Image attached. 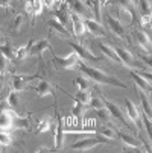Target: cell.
Returning <instances> with one entry per match:
<instances>
[{"instance_id": "obj_1", "label": "cell", "mask_w": 152, "mask_h": 153, "mask_svg": "<svg viewBox=\"0 0 152 153\" xmlns=\"http://www.w3.org/2000/svg\"><path fill=\"white\" fill-rule=\"evenodd\" d=\"M78 67H79V70H81L85 76H88L94 83H103V85L119 86V88H126V85H125L123 82H120L119 79L113 77L111 74L103 73L102 70H99V68H96V67H88V65H85L82 61L78 64Z\"/></svg>"}, {"instance_id": "obj_2", "label": "cell", "mask_w": 152, "mask_h": 153, "mask_svg": "<svg viewBox=\"0 0 152 153\" xmlns=\"http://www.w3.org/2000/svg\"><path fill=\"white\" fill-rule=\"evenodd\" d=\"M106 141L108 140L102 135H97V137H93V138H84V140H79L75 144H72L70 150H73V152H88V150H93L96 146L103 144Z\"/></svg>"}, {"instance_id": "obj_3", "label": "cell", "mask_w": 152, "mask_h": 153, "mask_svg": "<svg viewBox=\"0 0 152 153\" xmlns=\"http://www.w3.org/2000/svg\"><path fill=\"white\" fill-rule=\"evenodd\" d=\"M79 62H81V58L75 50L66 56H55L53 58V65L59 70H70V68L76 67Z\"/></svg>"}, {"instance_id": "obj_4", "label": "cell", "mask_w": 152, "mask_h": 153, "mask_svg": "<svg viewBox=\"0 0 152 153\" xmlns=\"http://www.w3.org/2000/svg\"><path fill=\"white\" fill-rule=\"evenodd\" d=\"M17 112L15 109H2V114H0V129L2 132H9L12 127H15L14 121H15Z\"/></svg>"}, {"instance_id": "obj_5", "label": "cell", "mask_w": 152, "mask_h": 153, "mask_svg": "<svg viewBox=\"0 0 152 153\" xmlns=\"http://www.w3.org/2000/svg\"><path fill=\"white\" fill-rule=\"evenodd\" d=\"M67 3L70 5V9L73 11V12H76L78 15H81L82 18H93L91 17V14H93V11H91V8L87 5V2L85 0H67Z\"/></svg>"}, {"instance_id": "obj_6", "label": "cell", "mask_w": 152, "mask_h": 153, "mask_svg": "<svg viewBox=\"0 0 152 153\" xmlns=\"http://www.w3.org/2000/svg\"><path fill=\"white\" fill-rule=\"evenodd\" d=\"M133 36H134V39L137 41L139 47H140L145 53H151V52H152V41H151L149 35H148L145 30H142V29H133Z\"/></svg>"}, {"instance_id": "obj_7", "label": "cell", "mask_w": 152, "mask_h": 153, "mask_svg": "<svg viewBox=\"0 0 152 153\" xmlns=\"http://www.w3.org/2000/svg\"><path fill=\"white\" fill-rule=\"evenodd\" d=\"M53 14H55V18H58L67 29H69V26H72V9L67 2H61L59 8Z\"/></svg>"}, {"instance_id": "obj_8", "label": "cell", "mask_w": 152, "mask_h": 153, "mask_svg": "<svg viewBox=\"0 0 152 153\" xmlns=\"http://www.w3.org/2000/svg\"><path fill=\"white\" fill-rule=\"evenodd\" d=\"M125 105H126V117L131 120L133 123H134V126L137 127V129H142V123H140V109L129 100V99H126V102H125Z\"/></svg>"}, {"instance_id": "obj_9", "label": "cell", "mask_w": 152, "mask_h": 153, "mask_svg": "<svg viewBox=\"0 0 152 153\" xmlns=\"http://www.w3.org/2000/svg\"><path fill=\"white\" fill-rule=\"evenodd\" d=\"M72 32L76 38H81L85 32H87V26H85V18H82L81 15H78L76 12L72 11Z\"/></svg>"}, {"instance_id": "obj_10", "label": "cell", "mask_w": 152, "mask_h": 153, "mask_svg": "<svg viewBox=\"0 0 152 153\" xmlns=\"http://www.w3.org/2000/svg\"><path fill=\"white\" fill-rule=\"evenodd\" d=\"M49 27H50V33H55L56 36H61V38H69L70 36V32L69 29L64 26L58 18H52L49 20Z\"/></svg>"}, {"instance_id": "obj_11", "label": "cell", "mask_w": 152, "mask_h": 153, "mask_svg": "<svg viewBox=\"0 0 152 153\" xmlns=\"http://www.w3.org/2000/svg\"><path fill=\"white\" fill-rule=\"evenodd\" d=\"M113 9L117 14L116 18L119 21H122L123 25H128V23H131V21H133V14L134 12L131 9H128V8H125L122 5H116V3H113Z\"/></svg>"}, {"instance_id": "obj_12", "label": "cell", "mask_w": 152, "mask_h": 153, "mask_svg": "<svg viewBox=\"0 0 152 153\" xmlns=\"http://www.w3.org/2000/svg\"><path fill=\"white\" fill-rule=\"evenodd\" d=\"M106 23H108V27H110L114 35H117L119 38H125V26L122 21H119L116 17H113L111 14H106Z\"/></svg>"}, {"instance_id": "obj_13", "label": "cell", "mask_w": 152, "mask_h": 153, "mask_svg": "<svg viewBox=\"0 0 152 153\" xmlns=\"http://www.w3.org/2000/svg\"><path fill=\"white\" fill-rule=\"evenodd\" d=\"M85 26H87V30H88L93 36H96V38L105 36V29L100 25V21H97L94 18H87L85 20Z\"/></svg>"}, {"instance_id": "obj_14", "label": "cell", "mask_w": 152, "mask_h": 153, "mask_svg": "<svg viewBox=\"0 0 152 153\" xmlns=\"http://www.w3.org/2000/svg\"><path fill=\"white\" fill-rule=\"evenodd\" d=\"M70 46H72V49L79 55L81 61H97V59H99L96 55H93L88 49H87L85 46H82V44H78V42H70Z\"/></svg>"}, {"instance_id": "obj_15", "label": "cell", "mask_w": 152, "mask_h": 153, "mask_svg": "<svg viewBox=\"0 0 152 153\" xmlns=\"http://www.w3.org/2000/svg\"><path fill=\"white\" fill-rule=\"evenodd\" d=\"M105 106L110 109V112H111V115L114 117V118H117L123 126H126V127H129V123H128V120L129 118H126L125 115H123V112L120 111V108L117 106V105H114V103H111V102H105Z\"/></svg>"}, {"instance_id": "obj_16", "label": "cell", "mask_w": 152, "mask_h": 153, "mask_svg": "<svg viewBox=\"0 0 152 153\" xmlns=\"http://www.w3.org/2000/svg\"><path fill=\"white\" fill-rule=\"evenodd\" d=\"M34 79V76H25V74H14L12 76V90L15 91H21L26 88L28 82Z\"/></svg>"}, {"instance_id": "obj_17", "label": "cell", "mask_w": 152, "mask_h": 153, "mask_svg": "<svg viewBox=\"0 0 152 153\" xmlns=\"http://www.w3.org/2000/svg\"><path fill=\"white\" fill-rule=\"evenodd\" d=\"M116 52H117V55H119V58H120V61H122L123 65H126V67H129V68H136V67H137V64H136L133 55L129 53L128 50H125V49H122V47H117Z\"/></svg>"}, {"instance_id": "obj_18", "label": "cell", "mask_w": 152, "mask_h": 153, "mask_svg": "<svg viewBox=\"0 0 152 153\" xmlns=\"http://www.w3.org/2000/svg\"><path fill=\"white\" fill-rule=\"evenodd\" d=\"M119 137H120V140L123 141V144L126 146V147H129V149H134V150H140V146H142V143L134 137V135H129V134H125V132H119Z\"/></svg>"}, {"instance_id": "obj_19", "label": "cell", "mask_w": 152, "mask_h": 153, "mask_svg": "<svg viewBox=\"0 0 152 153\" xmlns=\"http://www.w3.org/2000/svg\"><path fill=\"white\" fill-rule=\"evenodd\" d=\"M35 91H37V94H38L40 97L50 96V94H53V86H52V83H50V82H47V80L43 79V80H40V82L37 83Z\"/></svg>"}, {"instance_id": "obj_20", "label": "cell", "mask_w": 152, "mask_h": 153, "mask_svg": "<svg viewBox=\"0 0 152 153\" xmlns=\"http://www.w3.org/2000/svg\"><path fill=\"white\" fill-rule=\"evenodd\" d=\"M131 76H133L134 82L137 83V86H139L140 90H143L145 93H151V91H152L149 80H148L146 77H143V76H142L140 73H137V71H131Z\"/></svg>"}, {"instance_id": "obj_21", "label": "cell", "mask_w": 152, "mask_h": 153, "mask_svg": "<svg viewBox=\"0 0 152 153\" xmlns=\"http://www.w3.org/2000/svg\"><path fill=\"white\" fill-rule=\"evenodd\" d=\"M139 97H140V108H142L143 114H146L148 117L152 118V106H151V103H149V100H148L146 93H145L143 90H140V88H139Z\"/></svg>"}, {"instance_id": "obj_22", "label": "cell", "mask_w": 152, "mask_h": 153, "mask_svg": "<svg viewBox=\"0 0 152 153\" xmlns=\"http://www.w3.org/2000/svg\"><path fill=\"white\" fill-rule=\"evenodd\" d=\"M99 49L102 50V53H103V55H105L106 58H110V59H111L113 62H122L114 47L108 46V44H103V42H99Z\"/></svg>"}, {"instance_id": "obj_23", "label": "cell", "mask_w": 152, "mask_h": 153, "mask_svg": "<svg viewBox=\"0 0 152 153\" xmlns=\"http://www.w3.org/2000/svg\"><path fill=\"white\" fill-rule=\"evenodd\" d=\"M56 118H58V126H56V132H55V147L61 149L64 144V130H62V118L58 112H56Z\"/></svg>"}, {"instance_id": "obj_24", "label": "cell", "mask_w": 152, "mask_h": 153, "mask_svg": "<svg viewBox=\"0 0 152 153\" xmlns=\"http://www.w3.org/2000/svg\"><path fill=\"white\" fill-rule=\"evenodd\" d=\"M93 96L90 93V90H78V93L75 94V100L79 102L81 105H90Z\"/></svg>"}, {"instance_id": "obj_25", "label": "cell", "mask_w": 152, "mask_h": 153, "mask_svg": "<svg viewBox=\"0 0 152 153\" xmlns=\"http://www.w3.org/2000/svg\"><path fill=\"white\" fill-rule=\"evenodd\" d=\"M47 49H50L49 41L47 39H40V41H37L35 44L32 46V49L29 52H31V55H40V53H43V52L47 50Z\"/></svg>"}, {"instance_id": "obj_26", "label": "cell", "mask_w": 152, "mask_h": 153, "mask_svg": "<svg viewBox=\"0 0 152 153\" xmlns=\"http://www.w3.org/2000/svg\"><path fill=\"white\" fill-rule=\"evenodd\" d=\"M91 79L88 77V76H79V77H76L75 79V86L78 90H90V86H91Z\"/></svg>"}, {"instance_id": "obj_27", "label": "cell", "mask_w": 152, "mask_h": 153, "mask_svg": "<svg viewBox=\"0 0 152 153\" xmlns=\"http://www.w3.org/2000/svg\"><path fill=\"white\" fill-rule=\"evenodd\" d=\"M94 14V20L100 21V6H102V0H85Z\"/></svg>"}, {"instance_id": "obj_28", "label": "cell", "mask_w": 152, "mask_h": 153, "mask_svg": "<svg viewBox=\"0 0 152 153\" xmlns=\"http://www.w3.org/2000/svg\"><path fill=\"white\" fill-rule=\"evenodd\" d=\"M139 5H140V17H151L152 15L151 0H139Z\"/></svg>"}, {"instance_id": "obj_29", "label": "cell", "mask_w": 152, "mask_h": 153, "mask_svg": "<svg viewBox=\"0 0 152 153\" xmlns=\"http://www.w3.org/2000/svg\"><path fill=\"white\" fill-rule=\"evenodd\" d=\"M97 134L102 135V137H105L106 140H114V138L117 137L116 130H114L113 127H110V126H102V127H99V129H97Z\"/></svg>"}, {"instance_id": "obj_30", "label": "cell", "mask_w": 152, "mask_h": 153, "mask_svg": "<svg viewBox=\"0 0 152 153\" xmlns=\"http://www.w3.org/2000/svg\"><path fill=\"white\" fill-rule=\"evenodd\" d=\"M50 129V118L44 117L38 121V127H37V134H46L47 130Z\"/></svg>"}, {"instance_id": "obj_31", "label": "cell", "mask_w": 152, "mask_h": 153, "mask_svg": "<svg viewBox=\"0 0 152 153\" xmlns=\"http://www.w3.org/2000/svg\"><path fill=\"white\" fill-rule=\"evenodd\" d=\"M29 55H31V52H29V49L26 46L15 49V59H18V61H25Z\"/></svg>"}, {"instance_id": "obj_32", "label": "cell", "mask_w": 152, "mask_h": 153, "mask_svg": "<svg viewBox=\"0 0 152 153\" xmlns=\"http://www.w3.org/2000/svg\"><path fill=\"white\" fill-rule=\"evenodd\" d=\"M8 100H9V103H11V106L15 109H18V106H20V100H18V91H15V90H12L11 93H9V96H8Z\"/></svg>"}, {"instance_id": "obj_33", "label": "cell", "mask_w": 152, "mask_h": 153, "mask_svg": "<svg viewBox=\"0 0 152 153\" xmlns=\"http://www.w3.org/2000/svg\"><path fill=\"white\" fill-rule=\"evenodd\" d=\"M0 50H2V55H3V56H6L8 59H11V61H12V59H15V50H12L9 44L6 46L5 42H3L2 47H0Z\"/></svg>"}, {"instance_id": "obj_34", "label": "cell", "mask_w": 152, "mask_h": 153, "mask_svg": "<svg viewBox=\"0 0 152 153\" xmlns=\"http://www.w3.org/2000/svg\"><path fill=\"white\" fill-rule=\"evenodd\" d=\"M111 2L116 3V5H122V6H125L128 9H131L133 12L136 9V0H111Z\"/></svg>"}, {"instance_id": "obj_35", "label": "cell", "mask_w": 152, "mask_h": 153, "mask_svg": "<svg viewBox=\"0 0 152 153\" xmlns=\"http://www.w3.org/2000/svg\"><path fill=\"white\" fill-rule=\"evenodd\" d=\"M14 124H15V127H18V129H29V120H28L26 117H18V115H17Z\"/></svg>"}, {"instance_id": "obj_36", "label": "cell", "mask_w": 152, "mask_h": 153, "mask_svg": "<svg viewBox=\"0 0 152 153\" xmlns=\"http://www.w3.org/2000/svg\"><path fill=\"white\" fill-rule=\"evenodd\" d=\"M23 23H25V15L23 14H18L15 17V20H14V32H20Z\"/></svg>"}, {"instance_id": "obj_37", "label": "cell", "mask_w": 152, "mask_h": 153, "mask_svg": "<svg viewBox=\"0 0 152 153\" xmlns=\"http://www.w3.org/2000/svg\"><path fill=\"white\" fill-rule=\"evenodd\" d=\"M96 112H97V117L100 120H103V121H108V120H110V117H111V112H110V109H108L106 106L102 108V109H97Z\"/></svg>"}, {"instance_id": "obj_38", "label": "cell", "mask_w": 152, "mask_h": 153, "mask_svg": "<svg viewBox=\"0 0 152 153\" xmlns=\"http://www.w3.org/2000/svg\"><path fill=\"white\" fill-rule=\"evenodd\" d=\"M43 2V5H44L47 9H58L59 8V5H61V0H41Z\"/></svg>"}, {"instance_id": "obj_39", "label": "cell", "mask_w": 152, "mask_h": 153, "mask_svg": "<svg viewBox=\"0 0 152 153\" xmlns=\"http://www.w3.org/2000/svg\"><path fill=\"white\" fill-rule=\"evenodd\" d=\"M43 8H44V5H43L41 0H32V9H34V15H40L43 12Z\"/></svg>"}, {"instance_id": "obj_40", "label": "cell", "mask_w": 152, "mask_h": 153, "mask_svg": "<svg viewBox=\"0 0 152 153\" xmlns=\"http://www.w3.org/2000/svg\"><path fill=\"white\" fill-rule=\"evenodd\" d=\"M143 121H145V126H146V130H148V137L152 141V118L148 117L146 114H143Z\"/></svg>"}, {"instance_id": "obj_41", "label": "cell", "mask_w": 152, "mask_h": 153, "mask_svg": "<svg viewBox=\"0 0 152 153\" xmlns=\"http://www.w3.org/2000/svg\"><path fill=\"white\" fill-rule=\"evenodd\" d=\"M90 106L94 109V111H97V109L105 108V102H103L102 99H99V97H93V99H91V102H90Z\"/></svg>"}, {"instance_id": "obj_42", "label": "cell", "mask_w": 152, "mask_h": 153, "mask_svg": "<svg viewBox=\"0 0 152 153\" xmlns=\"http://www.w3.org/2000/svg\"><path fill=\"white\" fill-rule=\"evenodd\" d=\"M12 143L11 137H9V132H2V135H0V144H2V147H9Z\"/></svg>"}, {"instance_id": "obj_43", "label": "cell", "mask_w": 152, "mask_h": 153, "mask_svg": "<svg viewBox=\"0 0 152 153\" xmlns=\"http://www.w3.org/2000/svg\"><path fill=\"white\" fill-rule=\"evenodd\" d=\"M142 59H143V62H146V65L152 67V52H151V53H145V55L142 56Z\"/></svg>"}, {"instance_id": "obj_44", "label": "cell", "mask_w": 152, "mask_h": 153, "mask_svg": "<svg viewBox=\"0 0 152 153\" xmlns=\"http://www.w3.org/2000/svg\"><path fill=\"white\" fill-rule=\"evenodd\" d=\"M25 9H26V12H28V14L34 15V9H32V0H29V2H26V3H25Z\"/></svg>"}, {"instance_id": "obj_45", "label": "cell", "mask_w": 152, "mask_h": 153, "mask_svg": "<svg viewBox=\"0 0 152 153\" xmlns=\"http://www.w3.org/2000/svg\"><path fill=\"white\" fill-rule=\"evenodd\" d=\"M81 103L79 102H76V105H75V108H73V114H75V117H79V114H81Z\"/></svg>"}, {"instance_id": "obj_46", "label": "cell", "mask_w": 152, "mask_h": 153, "mask_svg": "<svg viewBox=\"0 0 152 153\" xmlns=\"http://www.w3.org/2000/svg\"><path fill=\"white\" fill-rule=\"evenodd\" d=\"M140 74H142L143 77H146V79H148L149 82H152V73H148V71H142Z\"/></svg>"}, {"instance_id": "obj_47", "label": "cell", "mask_w": 152, "mask_h": 153, "mask_svg": "<svg viewBox=\"0 0 152 153\" xmlns=\"http://www.w3.org/2000/svg\"><path fill=\"white\" fill-rule=\"evenodd\" d=\"M37 41H38V39H35V38H32V39H29V42H28V44H26V47H28V49L31 50V49H32V46L35 44V42H37Z\"/></svg>"}, {"instance_id": "obj_48", "label": "cell", "mask_w": 152, "mask_h": 153, "mask_svg": "<svg viewBox=\"0 0 152 153\" xmlns=\"http://www.w3.org/2000/svg\"><path fill=\"white\" fill-rule=\"evenodd\" d=\"M11 2H12V0H2V8L9 6V5H11Z\"/></svg>"}, {"instance_id": "obj_49", "label": "cell", "mask_w": 152, "mask_h": 153, "mask_svg": "<svg viewBox=\"0 0 152 153\" xmlns=\"http://www.w3.org/2000/svg\"><path fill=\"white\" fill-rule=\"evenodd\" d=\"M37 152H38V153H40V152H49V149H46V147H41V149H38Z\"/></svg>"}, {"instance_id": "obj_50", "label": "cell", "mask_w": 152, "mask_h": 153, "mask_svg": "<svg viewBox=\"0 0 152 153\" xmlns=\"http://www.w3.org/2000/svg\"><path fill=\"white\" fill-rule=\"evenodd\" d=\"M149 27H152V15H151V25H149Z\"/></svg>"}]
</instances>
